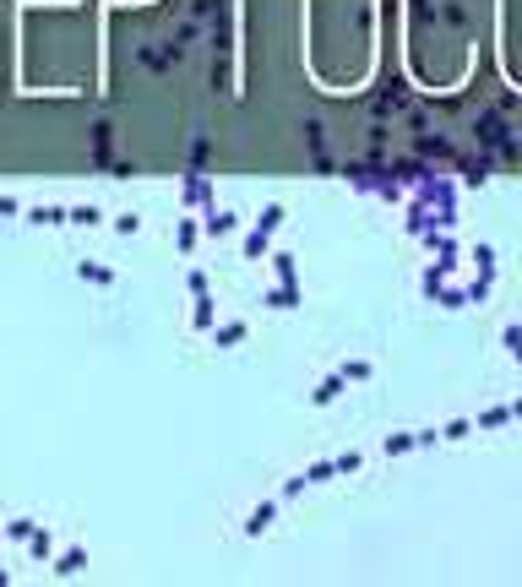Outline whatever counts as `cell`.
Returning <instances> with one entry per match:
<instances>
[{"label": "cell", "instance_id": "1", "mask_svg": "<svg viewBox=\"0 0 522 587\" xmlns=\"http://www.w3.org/2000/svg\"><path fill=\"white\" fill-rule=\"evenodd\" d=\"M337 392H343V375H327V381H321V386H316V392H310V403H316V408H321V403H332V397H337Z\"/></svg>", "mask_w": 522, "mask_h": 587}, {"label": "cell", "instance_id": "2", "mask_svg": "<svg viewBox=\"0 0 522 587\" xmlns=\"http://www.w3.org/2000/svg\"><path fill=\"white\" fill-rule=\"evenodd\" d=\"M272 512H278V506H272V501H261V506L250 512V522H245V533H267V522H272Z\"/></svg>", "mask_w": 522, "mask_h": 587}, {"label": "cell", "instance_id": "3", "mask_svg": "<svg viewBox=\"0 0 522 587\" xmlns=\"http://www.w3.org/2000/svg\"><path fill=\"white\" fill-rule=\"evenodd\" d=\"M337 473V462H310L305 468V484H321V479H332Z\"/></svg>", "mask_w": 522, "mask_h": 587}, {"label": "cell", "instance_id": "4", "mask_svg": "<svg viewBox=\"0 0 522 587\" xmlns=\"http://www.w3.org/2000/svg\"><path fill=\"white\" fill-rule=\"evenodd\" d=\"M228 228H234V213H218V207H213V213H207V234H228Z\"/></svg>", "mask_w": 522, "mask_h": 587}, {"label": "cell", "instance_id": "5", "mask_svg": "<svg viewBox=\"0 0 522 587\" xmlns=\"http://www.w3.org/2000/svg\"><path fill=\"white\" fill-rule=\"evenodd\" d=\"M66 218H71V223H82V228H93V223L104 218V213H98V207H71V213H66Z\"/></svg>", "mask_w": 522, "mask_h": 587}, {"label": "cell", "instance_id": "6", "mask_svg": "<svg viewBox=\"0 0 522 587\" xmlns=\"http://www.w3.org/2000/svg\"><path fill=\"white\" fill-rule=\"evenodd\" d=\"M278 223H283V207H267V213H261V223H256V228H261V234H272V228H278Z\"/></svg>", "mask_w": 522, "mask_h": 587}, {"label": "cell", "instance_id": "7", "mask_svg": "<svg viewBox=\"0 0 522 587\" xmlns=\"http://www.w3.org/2000/svg\"><path fill=\"white\" fill-rule=\"evenodd\" d=\"M239 337H245V326H239V321H228V326H218V343H224V348H228V343H239Z\"/></svg>", "mask_w": 522, "mask_h": 587}, {"label": "cell", "instance_id": "8", "mask_svg": "<svg viewBox=\"0 0 522 587\" xmlns=\"http://www.w3.org/2000/svg\"><path fill=\"white\" fill-rule=\"evenodd\" d=\"M82 560H87V555H82V549H71V555H66L55 571H60V577H71V571H82Z\"/></svg>", "mask_w": 522, "mask_h": 587}, {"label": "cell", "instance_id": "9", "mask_svg": "<svg viewBox=\"0 0 522 587\" xmlns=\"http://www.w3.org/2000/svg\"><path fill=\"white\" fill-rule=\"evenodd\" d=\"M27 218H33V223H60V218H66V213H60V207H33Z\"/></svg>", "mask_w": 522, "mask_h": 587}, {"label": "cell", "instance_id": "10", "mask_svg": "<svg viewBox=\"0 0 522 587\" xmlns=\"http://www.w3.org/2000/svg\"><path fill=\"white\" fill-rule=\"evenodd\" d=\"M261 250H267V234H261V228H256V234H250V239H245V256H250V261H256V256H261Z\"/></svg>", "mask_w": 522, "mask_h": 587}, {"label": "cell", "instance_id": "11", "mask_svg": "<svg viewBox=\"0 0 522 587\" xmlns=\"http://www.w3.org/2000/svg\"><path fill=\"white\" fill-rule=\"evenodd\" d=\"M82 278H93V283H115V272H104V267H87V261H82Z\"/></svg>", "mask_w": 522, "mask_h": 587}, {"label": "cell", "instance_id": "12", "mask_svg": "<svg viewBox=\"0 0 522 587\" xmlns=\"http://www.w3.org/2000/svg\"><path fill=\"white\" fill-rule=\"evenodd\" d=\"M408 446H414V435H392L386 440V457H397V451H408Z\"/></svg>", "mask_w": 522, "mask_h": 587}, {"label": "cell", "instance_id": "13", "mask_svg": "<svg viewBox=\"0 0 522 587\" xmlns=\"http://www.w3.org/2000/svg\"><path fill=\"white\" fill-rule=\"evenodd\" d=\"M506 348H512V359H522V332L517 326H506Z\"/></svg>", "mask_w": 522, "mask_h": 587}, {"label": "cell", "instance_id": "14", "mask_svg": "<svg viewBox=\"0 0 522 587\" xmlns=\"http://www.w3.org/2000/svg\"><path fill=\"white\" fill-rule=\"evenodd\" d=\"M441 435H447V440H462V435H468V419H451V424L441 430Z\"/></svg>", "mask_w": 522, "mask_h": 587}, {"label": "cell", "instance_id": "15", "mask_svg": "<svg viewBox=\"0 0 522 587\" xmlns=\"http://www.w3.org/2000/svg\"><path fill=\"white\" fill-rule=\"evenodd\" d=\"M512 414H517V419H522V403H517V408H512Z\"/></svg>", "mask_w": 522, "mask_h": 587}]
</instances>
